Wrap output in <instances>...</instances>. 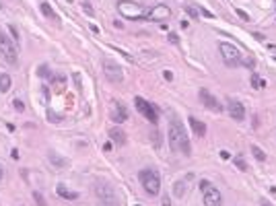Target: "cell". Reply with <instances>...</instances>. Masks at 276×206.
I'll list each match as a JSON object with an SVG mask.
<instances>
[{
  "label": "cell",
  "mask_w": 276,
  "mask_h": 206,
  "mask_svg": "<svg viewBox=\"0 0 276 206\" xmlns=\"http://www.w3.org/2000/svg\"><path fill=\"white\" fill-rule=\"evenodd\" d=\"M134 105H136L138 113H142V116H144V118H146L151 124H157V122H159V109L155 107V103H148L146 99L136 97V99H134Z\"/></svg>",
  "instance_id": "cell-7"
},
{
  "label": "cell",
  "mask_w": 276,
  "mask_h": 206,
  "mask_svg": "<svg viewBox=\"0 0 276 206\" xmlns=\"http://www.w3.org/2000/svg\"><path fill=\"white\" fill-rule=\"evenodd\" d=\"M202 15H204V17H208V19H214V15H212L210 10H206V8H202Z\"/></svg>",
  "instance_id": "cell-36"
},
{
  "label": "cell",
  "mask_w": 276,
  "mask_h": 206,
  "mask_svg": "<svg viewBox=\"0 0 276 206\" xmlns=\"http://www.w3.org/2000/svg\"><path fill=\"white\" fill-rule=\"evenodd\" d=\"M221 157L222 159H229V157H231V152H229V151H221Z\"/></svg>",
  "instance_id": "cell-40"
},
{
  "label": "cell",
  "mask_w": 276,
  "mask_h": 206,
  "mask_svg": "<svg viewBox=\"0 0 276 206\" xmlns=\"http://www.w3.org/2000/svg\"><path fill=\"white\" fill-rule=\"evenodd\" d=\"M260 206H274V204H272V202H268V200H262Z\"/></svg>",
  "instance_id": "cell-44"
},
{
  "label": "cell",
  "mask_w": 276,
  "mask_h": 206,
  "mask_svg": "<svg viewBox=\"0 0 276 206\" xmlns=\"http://www.w3.org/2000/svg\"><path fill=\"white\" fill-rule=\"evenodd\" d=\"M171 17V10H169V6L165 4H155L153 8L148 10V19L151 21H165Z\"/></svg>",
  "instance_id": "cell-13"
},
{
  "label": "cell",
  "mask_w": 276,
  "mask_h": 206,
  "mask_svg": "<svg viewBox=\"0 0 276 206\" xmlns=\"http://www.w3.org/2000/svg\"><path fill=\"white\" fill-rule=\"evenodd\" d=\"M103 74L109 83H122L124 80V70L120 64H115L114 60H103Z\"/></svg>",
  "instance_id": "cell-8"
},
{
  "label": "cell",
  "mask_w": 276,
  "mask_h": 206,
  "mask_svg": "<svg viewBox=\"0 0 276 206\" xmlns=\"http://www.w3.org/2000/svg\"><path fill=\"white\" fill-rule=\"evenodd\" d=\"M83 8H84V13H89V15L93 17V6H91V4H84Z\"/></svg>",
  "instance_id": "cell-35"
},
{
  "label": "cell",
  "mask_w": 276,
  "mask_h": 206,
  "mask_svg": "<svg viewBox=\"0 0 276 206\" xmlns=\"http://www.w3.org/2000/svg\"><path fill=\"white\" fill-rule=\"evenodd\" d=\"M95 194H97V198L103 202L105 206H120L118 194H115V190L109 186L107 182H97V186H95Z\"/></svg>",
  "instance_id": "cell-6"
},
{
  "label": "cell",
  "mask_w": 276,
  "mask_h": 206,
  "mask_svg": "<svg viewBox=\"0 0 276 206\" xmlns=\"http://www.w3.org/2000/svg\"><path fill=\"white\" fill-rule=\"evenodd\" d=\"M56 194H58L60 198H64V200H79V192H72V190H68V188L64 186V183H58L56 186Z\"/></svg>",
  "instance_id": "cell-17"
},
{
  "label": "cell",
  "mask_w": 276,
  "mask_h": 206,
  "mask_svg": "<svg viewBox=\"0 0 276 206\" xmlns=\"http://www.w3.org/2000/svg\"><path fill=\"white\" fill-rule=\"evenodd\" d=\"M252 85H253L256 89H264V87H266V80H262L260 76L253 72V74H252Z\"/></svg>",
  "instance_id": "cell-24"
},
{
  "label": "cell",
  "mask_w": 276,
  "mask_h": 206,
  "mask_svg": "<svg viewBox=\"0 0 276 206\" xmlns=\"http://www.w3.org/2000/svg\"><path fill=\"white\" fill-rule=\"evenodd\" d=\"M37 72H39L43 79H52V70H49L48 64H41V66H37Z\"/></svg>",
  "instance_id": "cell-22"
},
{
  "label": "cell",
  "mask_w": 276,
  "mask_h": 206,
  "mask_svg": "<svg viewBox=\"0 0 276 206\" xmlns=\"http://www.w3.org/2000/svg\"><path fill=\"white\" fill-rule=\"evenodd\" d=\"M218 52H221V58H222V62L227 64V66H239L241 64V60H243V52H241V48H237V45H233V44H229V41H221L218 44Z\"/></svg>",
  "instance_id": "cell-4"
},
{
  "label": "cell",
  "mask_w": 276,
  "mask_h": 206,
  "mask_svg": "<svg viewBox=\"0 0 276 206\" xmlns=\"http://www.w3.org/2000/svg\"><path fill=\"white\" fill-rule=\"evenodd\" d=\"M233 163H235V167L239 169V171H247V163H245V159H243V157H235V159H233Z\"/></svg>",
  "instance_id": "cell-23"
},
{
  "label": "cell",
  "mask_w": 276,
  "mask_h": 206,
  "mask_svg": "<svg viewBox=\"0 0 276 206\" xmlns=\"http://www.w3.org/2000/svg\"><path fill=\"white\" fill-rule=\"evenodd\" d=\"M252 152H253V157H256L258 161H262V163L266 161V152L262 151L260 147H256V144H253V147H252Z\"/></svg>",
  "instance_id": "cell-21"
},
{
  "label": "cell",
  "mask_w": 276,
  "mask_h": 206,
  "mask_svg": "<svg viewBox=\"0 0 276 206\" xmlns=\"http://www.w3.org/2000/svg\"><path fill=\"white\" fill-rule=\"evenodd\" d=\"M192 179H194V173H187V175H183L181 179H177V182L173 183V194H175L177 198H183L186 196L187 186L192 183Z\"/></svg>",
  "instance_id": "cell-14"
},
{
  "label": "cell",
  "mask_w": 276,
  "mask_h": 206,
  "mask_svg": "<svg viewBox=\"0 0 276 206\" xmlns=\"http://www.w3.org/2000/svg\"><path fill=\"white\" fill-rule=\"evenodd\" d=\"M138 179H140V183H142L144 192L151 194V196H155V194L161 192V175H159L157 169H151V167L140 169V171H138Z\"/></svg>",
  "instance_id": "cell-2"
},
{
  "label": "cell",
  "mask_w": 276,
  "mask_h": 206,
  "mask_svg": "<svg viewBox=\"0 0 276 206\" xmlns=\"http://www.w3.org/2000/svg\"><path fill=\"white\" fill-rule=\"evenodd\" d=\"M8 33H10V39L15 41V44H19V39H21V37H19V31H17V27H15V25H8Z\"/></svg>",
  "instance_id": "cell-26"
},
{
  "label": "cell",
  "mask_w": 276,
  "mask_h": 206,
  "mask_svg": "<svg viewBox=\"0 0 276 206\" xmlns=\"http://www.w3.org/2000/svg\"><path fill=\"white\" fill-rule=\"evenodd\" d=\"M33 198H35V202H37V206H48V202H45V198L41 196L39 192H33Z\"/></svg>",
  "instance_id": "cell-27"
},
{
  "label": "cell",
  "mask_w": 276,
  "mask_h": 206,
  "mask_svg": "<svg viewBox=\"0 0 276 206\" xmlns=\"http://www.w3.org/2000/svg\"><path fill=\"white\" fill-rule=\"evenodd\" d=\"M187 122H190V128L194 130V136H198V138L206 136V124L204 122H200L196 118H187Z\"/></svg>",
  "instance_id": "cell-15"
},
{
  "label": "cell",
  "mask_w": 276,
  "mask_h": 206,
  "mask_svg": "<svg viewBox=\"0 0 276 206\" xmlns=\"http://www.w3.org/2000/svg\"><path fill=\"white\" fill-rule=\"evenodd\" d=\"M153 142H155V147H161V138H159L157 130H155V134H153Z\"/></svg>",
  "instance_id": "cell-32"
},
{
  "label": "cell",
  "mask_w": 276,
  "mask_h": 206,
  "mask_svg": "<svg viewBox=\"0 0 276 206\" xmlns=\"http://www.w3.org/2000/svg\"><path fill=\"white\" fill-rule=\"evenodd\" d=\"M2 175H4V169H2V165H0V179H2Z\"/></svg>",
  "instance_id": "cell-45"
},
{
  "label": "cell",
  "mask_w": 276,
  "mask_h": 206,
  "mask_svg": "<svg viewBox=\"0 0 276 206\" xmlns=\"http://www.w3.org/2000/svg\"><path fill=\"white\" fill-rule=\"evenodd\" d=\"M202 196H204V206H221V204H222L221 192H218L217 188L212 186V183L202 192Z\"/></svg>",
  "instance_id": "cell-11"
},
{
  "label": "cell",
  "mask_w": 276,
  "mask_h": 206,
  "mask_svg": "<svg viewBox=\"0 0 276 206\" xmlns=\"http://www.w3.org/2000/svg\"><path fill=\"white\" fill-rule=\"evenodd\" d=\"M48 118H49V122H52V124H58L60 120H62L58 113H54V111H48Z\"/></svg>",
  "instance_id": "cell-29"
},
{
  "label": "cell",
  "mask_w": 276,
  "mask_h": 206,
  "mask_svg": "<svg viewBox=\"0 0 276 206\" xmlns=\"http://www.w3.org/2000/svg\"><path fill=\"white\" fill-rule=\"evenodd\" d=\"M109 138H111L114 144H126V132L122 128H111L109 130Z\"/></svg>",
  "instance_id": "cell-18"
},
{
  "label": "cell",
  "mask_w": 276,
  "mask_h": 206,
  "mask_svg": "<svg viewBox=\"0 0 276 206\" xmlns=\"http://www.w3.org/2000/svg\"><path fill=\"white\" fill-rule=\"evenodd\" d=\"M39 8H41V13H43V15L48 17L49 21H56V23L60 21V17L56 15V10L52 8V4H49V2H41V4H39Z\"/></svg>",
  "instance_id": "cell-19"
},
{
  "label": "cell",
  "mask_w": 276,
  "mask_h": 206,
  "mask_svg": "<svg viewBox=\"0 0 276 206\" xmlns=\"http://www.w3.org/2000/svg\"><path fill=\"white\" fill-rule=\"evenodd\" d=\"M198 95H200V101L204 103V107H208L210 111H214V113H221L222 111V103L218 101V99L214 97L208 89H200V93H198Z\"/></svg>",
  "instance_id": "cell-9"
},
{
  "label": "cell",
  "mask_w": 276,
  "mask_h": 206,
  "mask_svg": "<svg viewBox=\"0 0 276 206\" xmlns=\"http://www.w3.org/2000/svg\"><path fill=\"white\" fill-rule=\"evenodd\" d=\"M103 151H111V142H105L103 144Z\"/></svg>",
  "instance_id": "cell-43"
},
{
  "label": "cell",
  "mask_w": 276,
  "mask_h": 206,
  "mask_svg": "<svg viewBox=\"0 0 276 206\" xmlns=\"http://www.w3.org/2000/svg\"><path fill=\"white\" fill-rule=\"evenodd\" d=\"M253 37H256L258 41H264V35H262V33H253Z\"/></svg>",
  "instance_id": "cell-41"
},
{
  "label": "cell",
  "mask_w": 276,
  "mask_h": 206,
  "mask_svg": "<svg viewBox=\"0 0 276 206\" xmlns=\"http://www.w3.org/2000/svg\"><path fill=\"white\" fill-rule=\"evenodd\" d=\"M0 54L8 64H17L19 62V49H17V44L10 37H6L4 31H0Z\"/></svg>",
  "instance_id": "cell-5"
},
{
  "label": "cell",
  "mask_w": 276,
  "mask_h": 206,
  "mask_svg": "<svg viewBox=\"0 0 276 206\" xmlns=\"http://www.w3.org/2000/svg\"><path fill=\"white\" fill-rule=\"evenodd\" d=\"M118 10L124 19H132V21H142L148 19V8H144L142 4H136L132 0H120Z\"/></svg>",
  "instance_id": "cell-3"
},
{
  "label": "cell",
  "mask_w": 276,
  "mask_h": 206,
  "mask_svg": "<svg viewBox=\"0 0 276 206\" xmlns=\"http://www.w3.org/2000/svg\"><path fill=\"white\" fill-rule=\"evenodd\" d=\"M186 13L192 17V19H198V10L194 8V6H186Z\"/></svg>",
  "instance_id": "cell-30"
},
{
  "label": "cell",
  "mask_w": 276,
  "mask_h": 206,
  "mask_svg": "<svg viewBox=\"0 0 276 206\" xmlns=\"http://www.w3.org/2000/svg\"><path fill=\"white\" fill-rule=\"evenodd\" d=\"M13 107H15L17 111H25V103L21 101V99H13Z\"/></svg>",
  "instance_id": "cell-28"
},
{
  "label": "cell",
  "mask_w": 276,
  "mask_h": 206,
  "mask_svg": "<svg viewBox=\"0 0 276 206\" xmlns=\"http://www.w3.org/2000/svg\"><path fill=\"white\" fill-rule=\"evenodd\" d=\"M48 159H49V163L56 167V169H66V167L70 165V161L68 159H64V157H60L58 152H54V151H49L48 152Z\"/></svg>",
  "instance_id": "cell-16"
},
{
  "label": "cell",
  "mask_w": 276,
  "mask_h": 206,
  "mask_svg": "<svg viewBox=\"0 0 276 206\" xmlns=\"http://www.w3.org/2000/svg\"><path fill=\"white\" fill-rule=\"evenodd\" d=\"M235 13H237V17H241L243 21H249V15H247L245 10H241V8H235Z\"/></svg>",
  "instance_id": "cell-31"
},
{
  "label": "cell",
  "mask_w": 276,
  "mask_h": 206,
  "mask_svg": "<svg viewBox=\"0 0 276 206\" xmlns=\"http://www.w3.org/2000/svg\"><path fill=\"white\" fill-rule=\"evenodd\" d=\"M74 80H76V89H79V91H80V89H83V87H80V76H79V74H74Z\"/></svg>",
  "instance_id": "cell-38"
},
{
  "label": "cell",
  "mask_w": 276,
  "mask_h": 206,
  "mask_svg": "<svg viewBox=\"0 0 276 206\" xmlns=\"http://www.w3.org/2000/svg\"><path fill=\"white\" fill-rule=\"evenodd\" d=\"M169 147H171V151L179 152L183 157H190L192 155V144H190L187 132H186V128H183L181 120L175 113L169 120Z\"/></svg>",
  "instance_id": "cell-1"
},
{
  "label": "cell",
  "mask_w": 276,
  "mask_h": 206,
  "mask_svg": "<svg viewBox=\"0 0 276 206\" xmlns=\"http://www.w3.org/2000/svg\"><path fill=\"white\" fill-rule=\"evenodd\" d=\"M167 37H169V41H173V44H177V41H179V37H177L175 33H169Z\"/></svg>",
  "instance_id": "cell-34"
},
{
  "label": "cell",
  "mask_w": 276,
  "mask_h": 206,
  "mask_svg": "<svg viewBox=\"0 0 276 206\" xmlns=\"http://www.w3.org/2000/svg\"><path fill=\"white\" fill-rule=\"evenodd\" d=\"M227 109H229V116H231L233 120H237V122H243L245 120V107H243V103L239 101V99H229L227 101Z\"/></svg>",
  "instance_id": "cell-10"
},
{
  "label": "cell",
  "mask_w": 276,
  "mask_h": 206,
  "mask_svg": "<svg viewBox=\"0 0 276 206\" xmlns=\"http://www.w3.org/2000/svg\"><path fill=\"white\" fill-rule=\"evenodd\" d=\"M163 76H165V79H167V80H171V79H173V74L169 72V70H165V72H163Z\"/></svg>",
  "instance_id": "cell-39"
},
{
  "label": "cell",
  "mask_w": 276,
  "mask_h": 206,
  "mask_svg": "<svg viewBox=\"0 0 276 206\" xmlns=\"http://www.w3.org/2000/svg\"><path fill=\"white\" fill-rule=\"evenodd\" d=\"M111 120H114L115 124H124L126 120H128V109H126L124 103H120V101L111 103Z\"/></svg>",
  "instance_id": "cell-12"
},
{
  "label": "cell",
  "mask_w": 276,
  "mask_h": 206,
  "mask_svg": "<svg viewBox=\"0 0 276 206\" xmlns=\"http://www.w3.org/2000/svg\"><path fill=\"white\" fill-rule=\"evenodd\" d=\"M41 91H43V99H45V101H49V89L43 85V87H41Z\"/></svg>",
  "instance_id": "cell-33"
},
{
  "label": "cell",
  "mask_w": 276,
  "mask_h": 206,
  "mask_svg": "<svg viewBox=\"0 0 276 206\" xmlns=\"http://www.w3.org/2000/svg\"><path fill=\"white\" fill-rule=\"evenodd\" d=\"M241 64H243V66H247V68H249V70H256V60H253L252 56H243Z\"/></svg>",
  "instance_id": "cell-25"
},
{
  "label": "cell",
  "mask_w": 276,
  "mask_h": 206,
  "mask_svg": "<svg viewBox=\"0 0 276 206\" xmlns=\"http://www.w3.org/2000/svg\"><path fill=\"white\" fill-rule=\"evenodd\" d=\"M208 186H210V182H200V192H204Z\"/></svg>",
  "instance_id": "cell-37"
},
{
  "label": "cell",
  "mask_w": 276,
  "mask_h": 206,
  "mask_svg": "<svg viewBox=\"0 0 276 206\" xmlns=\"http://www.w3.org/2000/svg\"><path fill=\"white\" fill-rule=\"evenodd\" d=\"M163 206H171V202H169V196L163 198Z\"/></svg>",
  "instance_id": "cell-42"
},
{
  "label": "cell",
  "mask_w": 276,
  "mask_h": 206,
  "mask_svg": "<svg viewBox=\"0 0 276 206\" xmlns=\"http://www.w3.org/2000/svg\"><path fill=\"white\" fill-rule=\"evenodd\" d=\"M10 87H13V79H10V74H0V93L10 91Z\"/></svg>",
  "instance_id": "cell-20"
}]
</instances>
